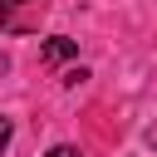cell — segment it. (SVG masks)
Listing matches in <instances>:
<instances>
[{
	"label": "cell",
	"instance_id": "5b68a950",
	"mask_svg": "<svg viewBox=\"0 0 157 157\" xmlns=\"http://www.w3.org/2000/svg\"><path fill=\"white\" fill-rule=\"evenodd\" d=\"M5 5H29V0H5Z\"/></svg>",
	"mask_w": 157,
	"mask_h": 157
},
{
	"label": "cell",
	"instance_id": "7a4b0ae2",
	"mask_svg": "<svg viewBox=\"0 0 157 157\" xmlns=\"http://www.w3.org/2000/svg\"><path fill=\"white\" fill-rule=\"evenodd\" d=\"M10 137H15V123H10V118H0V152L10 147Z\"/></svg>",
	"mask_w": 157,
	"mask_h": 157
},
{
	"label": "cell",
	"instance_id": "277c9868",
	"mask_svg": "<svg viewBox=\"0 0 157 157\" xmlns=\"http://www.w3.org/2000/svg\"><path fill=\"white\" fill-rule=\"evenodd\" d=\"M147 142H152V147H157V123H152V128H147Z\"/></svg>",
	"mask_w": 157,
	"mask_h": 157
},
{
	"label": "cell",
	"instance_id": "3957f363",
	"mask_svg": "<svg viewBox=\"0 0 157 157\" xmlns=\"http://www.w3.org/2000/svg\"><path fill=\"white\" fill-rule=\"evenodd\" d=\"M44 157H78V147H69V142H59V147H49Z\"/></svg>",
	"mask_w": 157,
	"mask_h": 157
},
{
	"label": "cell",
	"instance_id": "6da1fadb",
	"mask_svg": "<svg viewBox=\"0 0 157 157\" xmlns=\"http://www.w3.org/2000/svg\"><path fill=\"white\" fill-rule=\"evenodd\" d=\"M39 54H44V64H64V59H74V54H78V39H69V34H54V39H49Z\"/></svg>",
	"mask_w": 157,
	"mask_h": 157
}]
</instances>
